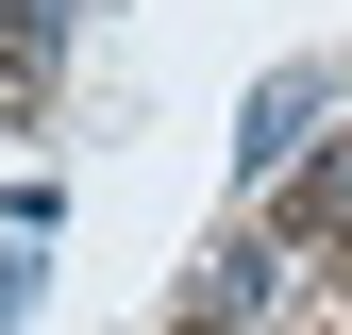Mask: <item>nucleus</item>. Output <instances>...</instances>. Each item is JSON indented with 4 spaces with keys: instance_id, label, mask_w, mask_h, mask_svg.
Segmentation results:
<instances>
[{
    "instance_id": "3",
    "label": "nucleus",
    "mask_w": 352,
    "mask_h": 335,
    "mask_svg": "<svg viewBox=\"0 0 352 335\" xmlns=\"http://www.w3.org/2000/svg\"><path fill=\"white\" fill-rule=\"evenodd\" d=\"M0 51H34V0H0Z\"/></svg>"
},
{
    "instance_id": "2",
    "label": "nucleus",
    "mask_w": 352,
    "mask_h": 335,
    "mask_svg": "<svg viewBox=\"0 0 352 335\" xmlns=\"http://www.w3.org/2000/svg\"><path fill=\"white\" fill-rule=\"evenodd\" d=\"M34 319V235H0V335Z\"/></svg>"
},
{
    "instance_id": "4",
    "label": "nucleus",
    "mask_w": 352,
    "mask_h": 335,
    "mask_svg": "<svg viewBox=\"0 0 352 335\" xmlns=\"http://www.w3.org/2000/svg\"><path fill=\"white\" fill-rule=\"evenodd\" d=\"M185 335H235V319H185Z\"/></svg>"
},
{
    "instance_id": "1",
    "label": "nucleus",
    "mask_w": 352,
    "mask_h": 335,
    "mask_svg": "<svg viewBox=\"0 0 352 335\" xmlns=\"http://www.w3.org/2000/svg\"><path fill=\"white\" fill-rule=\"evenodd\" d=\"M319 117H336V67H269L252 117H235V185H285V168L319 151Z\"/></svg>"
}]
</instances>
